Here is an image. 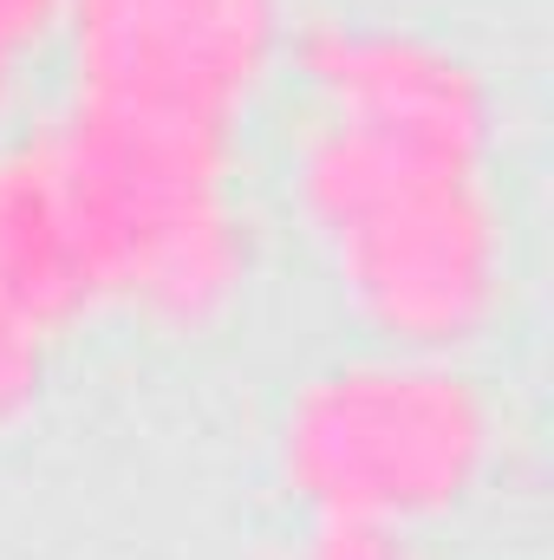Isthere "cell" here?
Returning <instances> with one entry per match:
<instances>
[{"mask_svg": "<svg viewBox=\"0 0 554 560\" xmlns=\"http://www.w3.org/2000/svg\"><path fill=\"white\" fill-rule=\"evenodd\" d=\"M255 156L280 222L359 339L483 352L516 293V215L496 150L405 138L307 105H268Z\"/></svg>", "mask_w": 554, "mask_h": 560, "instance_id": "6da1fadb", "label": "cell"}, {"mask_svg": "<svg viewBox=\"0 0 554 560\" xmlns=\"http://www.w3.org/2000/svg\"><path fill=\"white\" fill-rule=\"evenodd\" d=\"M33 138L59 183L92 319L143 339L222 332L262 275L268 196L255 138L53 105Z\"/></svg>", "mask_w": 554, "mask_h": 560, "instance_id": "7a4b0ae2", "label": "cell"}, {"mask_svg": "<svg viewBox=\"0 0 554 560\" xmlns=\"http://www.w3.org/2000/svg\"><path fill=\"white\" fill-rule=\"evenodd\" d=\"M509 405L476 352L346 339L275 398L268 463L287 509L379 515L443 535L503 476Z\"/></svg>", "mask_w": 554, "mask_h": 560, "instance_id": "3957f363", "label": "cell"}, {"mask_svg": "<svg viewBox=\"0 0 554 560\" xmlns=\"http://www.w3.org/2000/svg\"><path fill=\"white\" fill-rule=\"evenodd\" d=\"M293 0H66L59 105L255 138L280 92Z\"/></svg>", "mask_w": 554, "mask_h": 560, "instance_id": "277c9868", "label": "cell"}, {"mask_svg": "<svg viewBox=\"0 0 554 560\" xmlns=\"http://www.w3.org/2000/svg\"><path fill=\"white\" fill-rule=\"evenodd\" d=\"M275 98L457 150L503 143L489 72L457 39L399 13H300Z\"/></svg>", "mask_w": 554, "mask_h": 560, "instance_id": "5b68a950", "label": "cell"}, {"mask_svg": "<svg viewBox=\"0 0 554 560\" xmlns=\"http://www.w3.org/2000/svg\"><path fill=\"white\" fill-rule=\"evenodd\" d=\"M287 560H437V535L379 515L287 509Z\"/></svg>", "mask_w": 554, "mask_h": 560, "instance_id": "8992f818", "label": "cell"}, {"mask_svg": "<svg viewBox=\"0 0 554 560\" xmlns=\"http://www.w3.org/2000/svg\"><path fill=\"white\" fill-rule=\"evenodd\" d=\"M59 332H46L33 313H20L0 293V436L39 411L46 385H53V359H59Z\"/></svg>", "mask_w": 554, "mask_h": 560, "instance_id": "52a82bcc", "label": "cell"}]
</instances>
